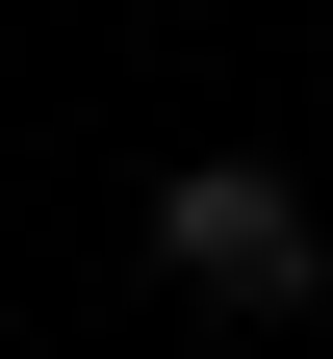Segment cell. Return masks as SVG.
Here are the masks:
<instances>
[{
  "label": "cell",
  "mask_w": 333,
  "mask_h": 359,
  "mask_svg": "<svg viewBox=\"0 0 333 359\" xmlns=\"http://www.w3.org/2000/svg\"><path fill=\"white\" fill-rule=\"evenodd\" d=\"M154 283L231 308V334H308V308H333V205L282 154H154Z\"/></svg>",
  "instance_id": "1"
}]
</instances>
